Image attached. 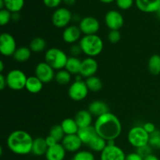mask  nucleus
<instances>
[{
	"instance_id": "nucleus-1",
	"label": "nucleus",
	"mask_w": 160,
	"mask_h": 160,
	"mask_svg": "<svg viewBox=\"0 0 160 160\" xmlns=\"http://www.w3.org/2000/svg\"><path fill=\"white\" fill-rule=\"evenodd\" d=\"M94 127L98 135L106 141L116 140L122 132V124L120 119L110 112L97 117Z\"/></svg>"
},
{
	"instance_id": "nucleus-2",
	"label": "nucleus",
	"mask_w": 160,
	"mask_h": 160,
	"mask_svg": "<svg viewBox=\"0 0 160 160\" xmlns=\"http://www.w3.org/2000/svg\"><path fill=\"white\" fill-rule=\"evenodd\" d=\"M34 139L31 134L23 130L12 131L7 138V146L14 154L24 156L31 152Z\"/></svg>"
},
{
	"instance_id": "nucleus-3",
	"label": "nucleus",
	"mask_w": 160,
	"mask_h": 160,
	"mask_svg": "<svg viewBox=\"0 0 160 160\" xmlns=\"http://www.w3.org/2000/svg\"><path fill=\"white\" fill-rule=\"evenodd\" d=\"M82 52L88 57H95L101 54L103 50L104 44L101 38L97 34L84 35L79 41Z\"/></svg>"
},
{
	"instance_id": "nucleus-4",
	"label": "nucleus",
	"mask_w": 160,
	"mask_h": 160,
	"mask_svg": "<svg viewBox=\"0 0 160 160\" xmlns=\"http://www.w3.org/2000/svg\"><path fill=\"white\" fill-rule=\"evenodd\" d=\"M68 58L62 49L58 48H48L45 53V62L56 70L65 69Z\"/></svg>"
},
{
	"instance_id": "nucleus-5",
	"label": "nucleus",
	"mask_w": 160,
	"mask_h": 160,
	"mask_svg": "<svg viewBox=\"0 0 160 160\" xmlns=\"http://www.w3.org/2000/svg\"><path fill=\"white\" fill-rule=\"evenodd\" d=\"M150 134L146 132L142 126H134L130 129L128 134V140L130 145L137 149L148 145Z\"/></svg>"
},
{
	"instance_id": "nucleus-6",
	"label": "nucleus",
	"mask_w": 160,
	"mask_h": 160,
	"mask_svg": "<svg viewBox=\"0 0 160 160\" xmlns=\"http://www.w3.org/2000/svg\"><path fill=\"white\" fill-rule=\"evenodd\" d=\"M7 87L13 91H20L26 87L28 77L22 70L14 69L6 74Z\"/></svg>"
},
{
	"instance_id": "nucleus-7",
	"label": "nucleus",
	"mask_w": 160,
	"mask_h": 160,
	"mask_svg": "<svg viewBox=\"0 0 160 160\" xmlns=\"http://www.w3.org/2000/svg\"><path fill=\"white\" fill-rule=\"evenodd\" d=\"M73 19V15L68 9L64 7L58 8L52 16V22L56 28H63L69 26Z\"/></svg>"
},
{
	"instance_id": "nucleus-8",
	"label": "nucleus",
	"mask_w": 160,
	"mask_h": 160,
	"mask_svg": "<svg viewBox=\"0 0 160 160\" xmlns=\"http://www.w3.org/2000/svg\"><path fill=\"white\" fill-rule=\"evenodd\" d=\"M88 88L85 81H75L70 84L68 89L69 97L75 102H81L85 99L88 95Z\"/></svg>"
},
{
	"instance_id": "nucleus-9",
	"label": "nucleus",
	"mask_w": 160,
	"mask_h": 160,
	"mask_svg": "<svg viewBox=\"0 0 160 160\" xmlns=\"http://www.w3.org/2000/svg\"><path fill=\"white\" fill-rule=\"evenodd\" d=\"M17 42L12 34L2 33L0 35V52L4 56H12L17 50Z\"/></svg>"
},
{
	"instance_id": "nucleus-10",
	"label": "nucleus",
	"mask_w": 160,
	"mask_h": 160,
	"mask_svg": "<svg viewBox=\"0 0 160 160\" xmlns=\"http://www.w3.org/2000/svg\"><path fill=\"white\" fill-rule=\"evenodd\" d=\"M54 69L46 62H41L36 66L34 70V76L37 77L44 84L49 83L55 79Z\"/></svg>"
},
{
	"instance_id": "nucleus-11",
	"label": "nucleus",
	"mask_w": 160,
	"mask_h": 160,
	"mask_svg": "<svg viewBox=\"0 0 160 160\" xmlns=\"http://www.w3.org/2000/svg\"><path fill=\"white\" fill-rule=\"evenodd\" d=\"M78 27L84 35H93L99 31L100 23L95 17H85L80 20Z\"/></svg>"
},
{
	"instance_id": "nucleus-12",
	"label": "nucleus",
	"mask_w": 160,
	"mask_h": 160,
	"mask_svg": "<svg viewBox=\"0 0 160 160\" xmlns=\"http://www.w3.org/2000/svg\"><path fill=\"white\" fill-rule=\"evenodd\" d=\"M105 23L110 31H119L124 23L123 15L117 10H110L105 16Z\"/></svg>"
},
{
	"instance_id": "nucleus-13",
	"label": "nucleus",
	"mask_w": 160,
	"mask_h": 160,
	"mask_svg": "<svg viewBox=\"0 0 160 160\" xmlns=\"http://www.w3.org/2000/svg\"><path fill=\"white\" fill-rule=\"evenodd\" d=\"M127 155L120 147L117 145H107L101 152V160H125Z\"/></svg>"
},
{
	"instance_id": "nucleus-14",
	"label": "nucleus",
	"mask_w": 160,
	"mask_h": 160,
	"mask_svg": "<svg viewBox=\"0 0 160 160\" xmlns=\"http://www.w3.org/2000/svg\"><path fill=\"white\" fill-rule=\"evenodd\" d=\"M98 68V64L97 61L92 57H87L83 59L81 62L80 75L85 78L95 76Z\"/></svg>"
},
{
	"instance_id": "nucleus-15",
	"label": "nucleus",
	"mask_w": 160,
	"mask_h": 160,
	"mask_svg": "<svg viewBox=\"0 0 160 160\" xmlns=\"http://www.w3.org/2000/svg\"><path fill=\"white\" fill-rule=\"evenodd\" d=\"M63 148L66 151L69 152H78L80 151L83 143L78 134H70V135H65L63 139L61 142Z\"/></svg>"
},
{
	"instance_id": "nucleus-16",
	"label": "nucleus",
	"mask_w": 160,
	"mask_h": 160,
	"mask_svg": "<svg viewBox=\"0 0 160 160\" xmlns=\"http://www.w3.org/2000/svg\"><path fill=\"white\" fill-rule=\"evenodd\" d=\"M81 31L79 27L75 25H70L67 27L62 32V39L67 44H74L78 40H81Z\"/></svg>"
},
{
	"instance_id": "nucleus-17",
	"label": "nucleus",
	"mask_w": 160,
	"mask_h": 160,
	"mask_svg": "<svg viewBox=\"0 0 160 160\" xmlns=\"http://www.w3.org/2000/svg\"><path fill=\"white\" fill-rule=\"evenodd\" d=\"M135 4L139 10L146 13L156 12L160 9V0H135Z\"/></svg>"
},
{
	"instance_id": "nucleus-18",
	"label": "nucleus",
	"mask_w": 160,
	"mask_h": 160,
	"mask_svg": "<svg viewBox=\"0 0 160 160\" xmlns=\"http://www.w3.org/2000/svg\"><path fill=\"white\" fill-rule=\"evenodd\" d=\"M66 151L61 143H58L52 147H48L45 154L46 160H64L66 157Z\"/></svg>"
},
{
	"instance_id": "nucleus-19",
	"label": "nucleus",
	"mask_w": 160,
	"mask_h": 160,
	"mask_svg": "<svg viewBox=\"0 0 160 160\" xmlns=\"http://www.w3.org/2000/svg\"><path fill=\"white\" fill-rule=\"evenodd\" d=\"M92 117L93 116L89 112L88 109H81L77 112L74 117V120L79 128H84L92 126V120H93Z\"/></svg>"
},
{
	"instance_id": "nucleus-20",
	"label": "nucleus",
	"mask_w": 160,
	"mask_h": 160,
	"mask_svg": "<svg viewBox=\"0 0 160 160\" xmlns=\"http://www.w3.org/2000/svg\"><path fill=\"white\" fill-rule=\"evenodd\" d=\"M78 137L82 142L83 145H88V144L98 135L94 126H89L87 128H80L78 134Z\"/></svg>"
},
{
	"instance_id": "nucleus-21",
	"label": "nucleus",
	"mask_w": 160,
	"mask_h": 160,
	"mask_svg": "<svg viewBox=\"0 0 160 160\" xmlns=\"http://www.w3.org/2000/svg\"><path fill=\"white\" fill-rule=\"evenodd\" d=\"M88 111L92 113V116L98 117L109 112V109L106 102L100 100H95L89 104Z\"/></svg>"
},
{
	"instance_id": "nucleus-22",
	"label": "nucleus",
	"mask_w": 160,
	"mask_h": 160,
	"mask_svg": "<svg viewBox=\"0 0 160 160\" xmlns=\"http://www.w3.org/2000/svg\"><path fill=\"white\" fill-rule=\"evenodd\" d=\"M48 146L46 143L45 138L42 137H38L34 139L32 145V154L36 156H45Z\"/></svg>"
},
{
	"instance_id": "nucleus-23",
	"label": "nucleus",
	"mask_w": 160,
	"mask_h": 160,
	"mask_svg": "<svg viewBox=\"0 0 160 160\" xmlns=\"http://www.w3.org/2000/svg\"><path fill=\"white\" fill-rule=\"evenodd\" d=\"M44 83L41 81L36 76L28 77L27 80L26 87L28 92L31 94H38L43 88Z\"/></svg>"
},
{
	"instance_id": "nucleus-24",
	"label": "nucleus",
	"mask_w": 160,
	"mask_h": 160,
	"mask_svg": "<svg viewBox=\"0 0 160 160\" xmlns=\"http://www.w3.org/2000/svg\"><path fill=\"white\" fill-rule=\"evenodd\" d=\"M62 130H63L65 135L70 134H77L79 131V127L77 124L74 118H66L60 123Z\"/></svg>"
},
{
	"instance_id": "nucleus-25",
	"label": "nucleus",
	"mask_w": 160,
	"mask_h": 160,
	"mask_svg": "<svg viewBox=\"0 0 160 160\" xmlns=\"http://www.w3.org/2000/svg\"><path fill=\"white\" fill-rule=\"evenodd\" d=\"M82 60L75 56H70L68 58L67 64H66L65 70H67L70 74H80Z\"/></svg>"
},
{
	"instance_id": "nucleus-26",
	"label": "nucleus",
	"mask_w": 160,
	"mask_h": 160,
	"mask_svg": "<svg viewBox=\"0 0 160 160\" xmlns=\"http://www.w3.org/2000/svg\"><path fill=\"white\" fill-rule=\"evenodd\" d=\"M31 50L29 47L21 46L17 48L13 54V59L18 62H27L31 56Z\"/></svg>"
},
{
	"instance_id": "nucleus-27",
	"label": "nucleus",
	"mask_w": 160,
	"mask_h": 160,
	"mask_svg": "<svg viewBox=\"0 0 160 160\" xmlns=\"http://www.w3.org/2000/svg\"><path fill=\"white\" fill-rule=\"evenodd\" d=\"M88 146L90 148V149H92V151L101 153L105 149V148L107 146V141H106L104 138L100 137L99 135H97L88 144Z\"/></svg>"
},
{
	"instance_id": "nucleus-28",
	"label": "nucleus",
	"mask_w": 160,
	"mask_h": 160,
	"mask_svg": "<svg viewBox=\"0 0 160 160\" xmlns=\"http://www.w3.org/2000/svg\"><path fill=\"white\" fill-rule=\"evenodd\" d=\"M148 69L150 73L157 76L160 73V56L158 54L152 55L148 62Z\"/></svg>"
},
{
	"instance_id": "nucleus-29",
	"label": "nucleus",
	"mask_w": 160,
	"mask_h": 160,
	"mask_svg": "<svg viewBox=\"0 0 160 160\" xmlns=\"http://www.w3.org/2000/svg\"><path fill=\"white\" fill-rule=\"evenodd\" d=\"M5 9L12 13L19 12L24 6V0H3Z\"/></svg>"
},
{
	"instance_id": "nucleus-30",
	"label": "nucleus",
	"mask_w": 160,
	"mask_h": 160,
	"mask_svg": "<svg viewBox=\"0 0 160 160\" xmlns=\"http://www.w3.org/2000/svg\"><path fill=\"white\" fill-rule=\"evenodd\" d=\"M29 48L33 52H41L46 48V42L41 37H36L31 41Z\"/></svg>"
},
{
	"instance_id": "nucleus-31",
	"label": "nucleus",
	"mask_w": 160,
	"mask_h": 160,
	"mask_svg": "<svg viewBox=\"0 0 160 160\" xmlns=\"http://www.w3.org/2000/svg\"><path fill=\"white\" fill-rule=\"evenodd\" d=\"M85 84L88 90L91 91V92H99L102 88V82L96 76H92L88 78H86Z\"/></svg>"
},
{
	"instance_id": "nucleus-32",
	"label": "nucleus",
	"mask_w": 160,
	"mask_h": 160,
	"mask_svg": "<svg viewBox=\"0 0 160 160\" xmlns=\"http://www.w3.org/2000/svg\"><path fill=\"white\" fill-rule=\"evenodd\" d=\"M55 80L59 84H67L71 81V74L65 69L58 70L55 75Z\"/></svg>"
},
{
	"instance_id": "nucleus-33",
	"label": "nucleus",
	"mask_w": 160,
	"mask_h": 160,
	"mask_svg": "<svg viewBox=\"0 0 160 160\" xmlns=\"http://www.w3.org/2000/svg\"><path fill=\"white\" fill-rule=\"evenodd\" d=\"M49 135L54 138L58 142H62L63 138L65 137V133L62 130L60 124H56L51 128L49 131Z\"/></svg>"
},
{
	"instance_id": "nucleus-34",
	"label": "nucleus",
	"mask_w": 160,
	"mask_h": 160,
	"mask_svg": "<svg viewBox=\"0 0 160 160\" xmlns=\"http://www.w3.org/2000/svg\"><path fill=\"white\" fill-rule=\"evenodd\" d=\"M72 160H95L93 153L87 150H80L73 156Z\"/></svg>"
},
{
	"instance_id": "nucleus-35",
	"label": "nucleus",
	"mask_w": 160,
	"mask_h": 160,
	"mask_svg": "<svg viewBox=\"0 0 160 160\" xmlns=\"http://www.w3.org/2000/svg\"><path fill=\"white\" fill-rule=\"evenodd\" d=\"M148 145L154 149H160V131L156 129L150 134Z\"/></svg>"
},
{
	"instance_id": "nucleus-36",
	"label": "nucleus",
	"mask_w": 160,
	"mask_h": 160,
	"mask_svg": "<svg viewBox=\"0 0 160 160\" xmlns=\"http://www.w3.org/2000/svg\"><path fill=\"white\" fill-rule=\"evenodd\" d=\"M11 19H12V12H10L6 9L0 10V25L1 26L8 24Z\"/></svg>"
},
{
	"instance_id": "nucleus-37",
	"label": "nucleus",
	"mask_w": 160,
	"mask_h": 160,
	"mask_svg": "<svg viewBox=\"0 0 160 160\" xmlns=\"http://www.w3.org/2000/svg\"><path fill=\"white\" fill-rule=\"evenodd\" d=\"M115 2L117 7L122 10L129 9L134 4V0H116Z\"/></svg>"
},
{
	"instance_id": "nucleus-38",
	"label": "nucleus",
	"mask_w": 160,
	"mask_h": 160,
	"mask_svg": "<svg viewBox=\"0 0 160 160\" xmlns=\"http://www.w3.org/2000/svg\"><path fill=\"white\" fill-rule=\"evenodd\" d=\"M136 152L140 155L142 158H145L146 156L152 154V148L149 145H145V146L137 148L136 149Z\"/></svg>"
},
{
	"instance_id": "nucleus-39",
	"label": "nucleus",
	"mask_w": 160,
	"mask_h": 160,
	"mask_svg": "<svg viewBox=\"0 0 160 160\" xmlns=\"http://www.w3.org/2000/svg\"><path fill=\"white\" fill-rule=\"evenodd\" d=\"M121 38V34L119 31H110L108 34L109 42L112 44H116L120 42Z\"/></svg>"
},
{
	"instance_id": "nucleus-40",
	"label": "nucleus",
	"mask_w": 160,
	"mask_h": 160,
	"mask_svg": "<svg viewBox=\"0 0 160 160\" xmlns=\"http://www.w3.org/2000/svg\"><path fill=\"white\" fill-rule=\"evenodd\" d=\"M62 0H43V2L45 6L48 8H56L60 5Z\"/></svg>"
},
{
	"instance_id": "nucleus-41",
	"label": "nucleus",
	"mask_w": 160,
	"mask_h": 160,
	"mask_svg": "<svg viewBox=\"0 0 160 160\" xmlns=\"http://www.w3.org/2000/svg\"><path fill=\"white\" fill-rule=\"evenodd\" d=\"M81 52H82V50H81V48L79 44L78 45H73L71 46V48H70V53H71L72 56L77 57Z\"/></svg>"
},
{
	"instance_id": "nucleus-42",
	"label": "nucleus",
	"mask_w": 160,
	"mask_h": 160,
	"mask_svg": "<svg viewBox=\"0 0 160 160\" xmlns=\"http://www.w3.org/2000/svg\"><path fill=\"white\" fill-rule=\"evenodd\" d=\"M144 128V129L146 131V132H148V134H151L154 132L156 130V126L153 123H151V122H147V123H144V125L142 126Z\"/></svg>"
},
{
	"instance_id": "nucleus-43",
	"label": "nucleus",
	"mask_w": 160,
	"mask_h": 160,
	"mask_svg": "<svg viewBox=\"0 0 160 160\" xmlns=\"http://www.w3.org/2000/svg\"><path fill=\"white\" fill-rule=\"evenodd\" d=\"M125 160H144V158H142L135 152H131L127 155Z\"/></svg>"
},
{
	"instance_id": "nucleus-44",
	"label": "nucleus",
	"mask_w": 160,
	"mask_h": 160,
	"mask_svg": "<svg viewBox=\"0 0 160 160\" xmlns=\"http://www.w3.org/2000/svg\"><path fill=\"white\" fill-rule=\"evenodd\" d=\"M45 141H46V143H47V145H48V147H52V146H53V145H56V144L59 143V142H58L54 138L52 137L51 135L47 136V137L45 138Z\"/></svg>"
},
{
	"instance_id": "nucleus-45",
	"label": "nucleus",
	"mask_w": 160,
	"mask_h": 160,
	"mask_svg": "<svg viewBox=\"0 0 160 160\" xmlns=\"http://www.w3.org/2000/svg\"><path fill=\"white\" fill-rule=\"evenodd\" d=\"M6 86H7V83H6V77L2 73H0V89L3 90Z\"/></svg>"
},
{
	"instance_id": "nucleus-46",
	"label": "nucleus",
	"mask_w": 160,
	"mask_h": 160,
	"mask_svg": "<svg viewBox=\"0 0 160 160\" xmlns=\"http://www.w3.org/2000/svg\"><path fill=\"white\" fill-rule=\"evenodd\" d=\"M144 160H159V159L157 156H155V155L151 154L149 155V156H146L145 158H144Z\"/></svg>"
},
{
	"instance_id": "nucleus-47",
	"label": "nucleus",
	"mask_w": 160,
	"mask_h": 160,
	"mask_svg": "<svg viewBox=\"0 0 160 160\" xmlns=\"http://www.w3.org/2000/svg\"><path fill=\"white\" fill-rule=\"evenodd\" d=\"M62 2L69 6H73L76 3V0H62Z\"/></svg>"
},
{
	"instance_id": "nucleus-48",
	"label": "nucleus",
	"mask_w": 160,
	"mask_h": 160,
	"mask_svg": "<svg viewBox=\"0 0 160 160\" xmlns=\"http://www.w3.org/2000/svg\"><path fill=\"white\" fill-rule=\"evenodd\" d=\"M3 70H4V64H3V61H0V73H2Z\"/></svg>"
},
{
	"instance_id": "nucleus-49",
	"label": "nucleus",
	"mask_w": 160,
	"mask_h": 160,
	"mask_svg": "<svg viewBox=\"0 0 160 160\" xmlns=\"http://www.w3.org/2000/svg\"><path fill=\"white\" fill-rule=\"evenodd\" d=\"M100 2H102L103 3H111L112 2L116 1V0H99Z\"/></svg>"
},
{
	"instance_id": "nucleus-50",
	"label": "nucleus",
	"mask_w": 160,
	"mask_h": 160,
	"mask_svg": "<svg viewBox=\"0 0 160 160\" xmlns=\"http://www.w3.org/2000/svg\"><path fill=\"white\" fill-rule=\"evenodd\" d=\"M156 14H157V16L159 17V18H160V9L156 12Z\"/></svg>"
}]
</instances>
